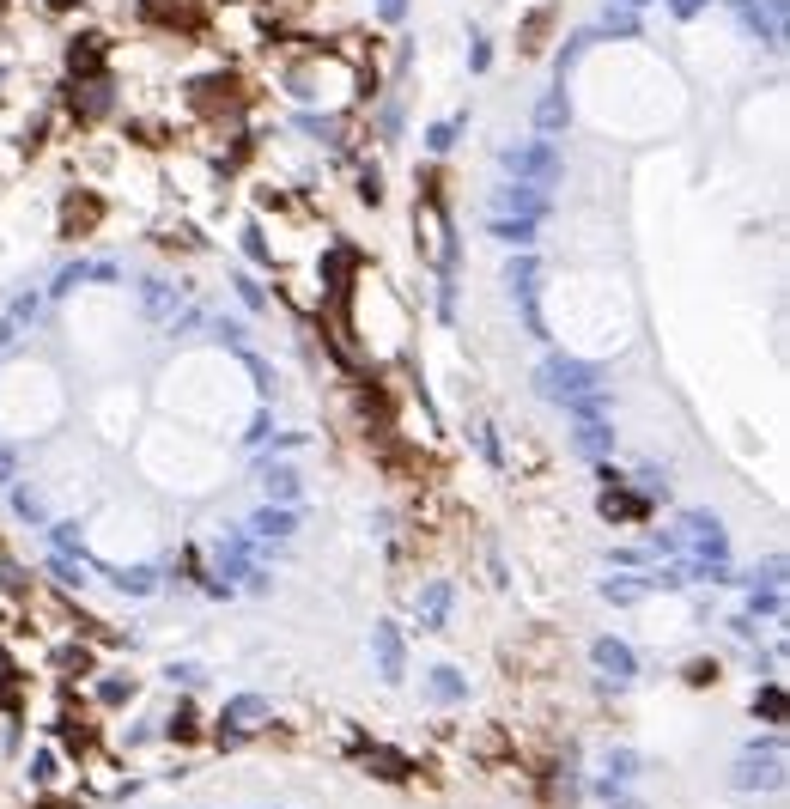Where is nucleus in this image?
Segmentation results:
<instances>
[{"mask_svg":"<svg viewBox=\"0 0 790 809\" xmlns=\"http://www.w3.org/2000/svg\"><path fill=\"white\" fill-rule=\"evenodd\" d=\"M195 676H201L195 664H171V670H165V682H195Z\"/></svg>","mask_w":790,"mask_h":809,"instance_id":"nucleus-34","label":"nucleus"},{"mask_svg":"<svg viewBox=\"0 0 790 809\" xmlns=\"http://www.w3.org/2000/svg\"><path fill=\"white\" fill-rule=\"evenodd\" d=\"M705 7V0H675V13H699Z\"/></svg>","mask_w":790,"mask_h":809,"instance_id":"nucleus-37","label":"nucleus"},{"mask_svg":"<svg viewBox=\"0 0 790 809\" xmlns=\"http://www.w3.org/2000/svg\"><path fill=\"white\" fill-rule=\"evenodd\" d=\"M596 591H602V603H614V609H639V603L651 597V578L614 572V578H602V584H596Z\"/></svg>","mask_w":790,"mask_h":809,"instance_id":"nucleus-12","label":"nucleus"},{"mask_svg":"<svg viewBox=\"0 0 790 809\" xmlns=\"http://www.w3.org/2000/svg\"><path fill=\"white\" fill-rule=\"evenodd\" d=\"M13 505H19V518H25V524H43V505H37V493L13 487Z\"/></svg>","mask_w":790,"mask_h":809,"instance_id":"nucleus-29","label":"nucleus"},{"mask_svg":"<svg viewBox=\"0 0 790 809\" xmlns=\"http://www.w3.org/2000/svg\"><path fill=\"white\" fill-rule=\"evenodd\" d=\"M67 61H73V73H98V61H104V37H73V43H67Z\"/></svg>","mask_w":790,"mask_h":809,"instance_id":"nucleus-19","label":"nucleus"},{"mask_svg":"<svg viewBox=\"0 0 790 809\" xmlns=\"http://www.w3.org/2000/svg\"><path fill=\"white\" fill-rule=\"evenodd\" d=\"M639 767H645V761L632 755V749H614V755H608V779H639Z\"/></svg>","mask_w":790,"mask_h":809,"instance_id":"nucleus-26","label":"nucleus"},{"mask_svg":"<svg viewBox=\"0 0 790 809\" xmlns=\"http://www.w3.org/2000/svg\"><path fill=\"white\" fill-rule=\"evenodd\" d=\"M426 694H432L438 706H456V700H468V682H462V676H456L450 664H438V670L426 676Z\"/></svg>","mask_w":790,"mask_h":809,"instance_id":"nucleus-17","label":"nucleus"},{"mask_svg":"<svg viewBox=\"0 0 790 809\" xmlns=\"http://www.w3.org/2000/svg\"><path fill=\"white\" fill-rule=\"evenodd\" d=\"M572 122V104H566V86H547L541 92V104H535V128H541V140H553Z\"/></svg>","mask_w":790,"mask_h":809,"instance_id":"nucleus-13","label":"nucleus"},{"mask_svg":"<svg viewBox=\"0 0 790 809\" xmlns=\"http://www.w3.org/2000/svg\"><path fill=\"white\" fill-rule=\"evenodd\" d=\"M0 481H19V457L13 451H0Z\"/></svg>","mask_w":790,"mask_h":809,"instance_id":"nucleus-35","label":"nucleus"},{"mask_svg":"<svg viewBox=\"0 0 790 809\" xmlns=\"http://www.w3.org/2000/svg\"><path fill=\"white\" fill-rule=\"evenodd\" d=\"M298 530V511L292 505H262L256 518H250V536L256 542H280V536H292Z\"/></svg>","mask_w":790,"mask_h":809,"instance_id":"nucleus-14","label":"nucleus"},{"mask_svg":"<svg viewBox=\"0 0 790 809\" xmlns=\"http://www.w3.org/2000/svg\"><path fill=\"white\" fill-rule=\"evenodd\" d=\"M43 7H49V13H73V7H79V0H43Z\"/></svg>","mask_w":790,"mask_h":809,"instance_id":"nucleus-36","label":"nucleus"},{"mask_svg":"<svg viewBox=\"0 0 790 809\" xmlns=\"http://www.w3.org/2000/svg\"><path fill=\"white\" fill-rule=\"evenodd\" d=\"M687 682H693V688H705V682H718V664H711V657H693V664H687Z\"/></svg>","mask_w":790,"mask_h":809,"instance_id":"nucleus-31","label":"nucleus"},{"mask_svg":"<svg viewBox=\"0 0 790 809\" xmlns=\"http://www.w3.org/2000/svg\"><path fill=\"white\" fill-rule=\"evenodd\" d=\"M535 384H541V396H553V402H578V396L602 390V372H596V365H584V359L553 353V359H541Z\"/></svg>","mask_w":790,"mask_h":809,"instance_id":"nucleus-2","label":"nucleus"},{"mask_svg":"<svg viewBox=\"0 0 790 809\" xmlns=\"http://www.w3.org/2000/svg\"><path fill=\"white\" fill-rule=\"evenodd\" d=\"M511 292L523 299V329H535V335H547V323H541V305H535V286H541V262L535 256H517L511 268Z\"/></svg>","mask_w":790,"mask_h":809,"instance_id":"nucleus-7","label":"nucleus"},{"mask_svg":"<svg viewBox=\"0 0 790 809\" xmlns=\"http://www.w3.org/2000/svg\"><path fill=\"white\" fill-rule=\"evenodd\" d=\"M371 645H377V676L383 682H402V664H408V657H402V633H395L389 621H377L371 627Z\"/></svg>","mask_w":790,"mask_h":809,"instance_id":"nucleus-11","label":"nucleus"},{"mask_svg":"<svg viewBox=\"0 0 790 809\" xmlns=\"http://www.w3.org/2000/svg\"><path fill=\"white\" fill-rule=\"evenodd\" d=\"M468 122L462 116H450V122H438V128H426V146H432V153H450V146H456V134H462Z\"/></svg>","mask_w":790,"mask_h":809,"instance_id":"nucleus-25","label":"nucleus"},{"mask_svg":"<svg viewBox=\"0 0 790 809\" xmlns=\"http://www.w3.org/2000/svg\"><path fill=\"white\" fill-rule=\"evenodd\" d=\"M128 694H134V682H128V676H110V682L98 688V700H104V706H122Z\"/></svg>","mask_w":790,"mask_h":809,"instance_id":"nucleus-27","label":"nucleus"},{"mask_svg":"<svg viewBox=\"0 0 790 809\" xmlns=\"http://www.w3.org/2000/svg\"><path fill=\"white\" fill-rule=\"evenodd\" d=\"M110 98H116L110 73H79L73 92H67V104H73V116H79V122H98V116L110 110Z\"/></svg>","mask_w":790,"mask_h":809,"instance_id":"nucleus-6","label":"nucleus"},{"mask_svg":"<svg viewBox=\"0 0 790 809\" xmlns=\"http://www.w3.org/2000/svg\"><path fill=\"white\" fill-rule=\"evenodd\" d=\"M590 664H596L608 682H620V688H626L632 676H639V651H632L626 639H596V645H590Z\"/></svg>","mask_w":790,"mask_h":809,"instance_id":"nucleus-8","label":"nucleus"},{"mask_svg":"<svg viewBox=\"0 0 790 809\" xmlns=\"http://www.w3.org/2000/svg\"><path fill=\"white\" fill-rule=\"evenodd\" d=\"M626 7H639V0H626Z\"/></svg>","mask_w":790,"mask_h":809,"instance_id":"nucleus-38","label":"nucleus"},{"mask_svg":"<svg viewBox=\"0 0 790 809\" xmlns=\"http://www.w3.org/2000/svg\"><path fill=\"white\" fill-rule=\"evenodd\" d=\"M55 761H61L55 749H37V755H31V779H37V785H49V779H55Z\"/></svg>","mask_w":790,"mask_h":809,"instance_id":"nucleus-28","label":"nucleus"},{"mask_svg":"<svg viewBox=\"0 0 790 809\" xmlns=\"http://www.w3.org/2000/svg\"><path fill=\"white\" fill-rule=\"evenodd\" d=\"M359 755H365V767L383 773V779H408V773H414L408 755H395V749H383V743H371V749H359Z\"/></svg>","mask_w":790,"mask_h":809,"instance_id":"nucleus-18","label":"nucleus"},{"mask_svg":"<svg viewBox=\"0 0 790 809\" xmlns=\"http://www.w3.org/2000/svg\"><path fill=\"white\" fill-rule=\"evenodd\" d=\"M268 718H274V706H268L262 694H237V700H225V712L213 718V743H219V749H237V743H250L256 730H268Z\"/></svg>","mask_w":790,"mask_h":809,"instance_id":"nucleus-3","label":"nucleus"},{"mask_svg":"<svg viewBox=\"0 0 790 809\" xmlns=\"http://www.w3.org/2000/svg\"><path fill=\"white\" fill-rule=\"evenodd\" d=\"M493 238H505V244H517V250H529V244H535V226H529V219H505V213H493Z\"/></svg>","mask_w":790,"mask_h":809,"instance_id":"nucleus-22","label":"nucleus"},{"mask_svg":"<svg viewBox=\"0 0 790 809\" xmlns=\"http://www.w3.org/2000/svg\"><path fill=\"white\" fill-rule=\"evenodd\" d=\"M262 487H268V499H298V469L274 463V469H262Z\"/></svg>","mask_w":790,"mask_h":809,"instance_id":"nucleus-23","label":"nucleus"},{"mask_svg":"<svg viewBox=\"0 0 790 809\" xmlns=\"http://www.w3.org/2000/svg\"><path fill=\"white\" fill-rule=\"evenodd\" d=\"M748 712H754V724H784V688H778V682H766V688L754 694V706H748Z\"/></svg>","mask_w":790,"mask_h":809,"instance_id":"nucleus-20","label":"nucleus"},{"mask_svg":"<svg viewBox=\"0 0 790 809\" xmlns=\"http://www.w3.org/2000/svg\"><path fill=\"white\" fill-rule=\"evenodd\" d=\"M602 518H608V524H645V518H651V493L608 487V493H602Z\"/></svg>","mask_w":790,"mask_h":809,"instance_id":"nucleus-9","label":"nucleus"},{"mask_svg":"<svg viewBox=\"0 0 790 809\" xmlns=\"http://www.w3.org/2000/svg\"><path fill=\"white\" fill-rule=\"evenodd\" d=\"M402 13H408V0H377V19H389V25H395Z\"/></svg>","mask_w":790,"mask_h":809,"instance_id":"nucleus-33","label":"nucleus"},{"mask_svg":"<svg viewBox=\"0 0 790 809\" xmlns=\"http://www.w3.org/2000/svg\"><path fill=\"white\" fill-rule=\"evenodd\" d=\"M499 165L511 171V183H529V189H553L566 177V159H560V146L553 140H523V146H505Z\"/></svg>","mask_w":790,"mask_h":809,"instance_id":"nucleus-1","label":"nucleus"},{"mask_svg":"<svg viewBox=\"0 0 790 809\" xmlns=\"http://www.w3.org/2000/svg\"><path fill=\"white\" fill-rule=\"evenodd\" d=\"M116 578V591H134V597H146V591H158V578L146 572V566H122V572H110Z\"/></svg>","mask_w":790,"mask_h":809,"instance_id":"nucleus-24","label":"nucleus"},{"mask_svg":"<svg viewBox=\"0 0 790 809\" xmlns=\"http://www.w3.org/2000/svg\"><path fill=\"white\" fill-rule=\"evenodd\" d=\"M547 189H529V183H493V213H505V219H547Z\"/></svg>","mask_w":790,"mask_h":809,"instance_id":"nucleus-5","label":"nucleus"},{"mask_svg":"<svg viewBox=\"0 0 790 809\" xmlns=\"http://www.w3.org/2000/svg\"><path fill=\"white\" fill-rule=\"evenodd\" d=\"M602 31L626 37V31H639V25H632V13H626V7H608V13H602Z\"/></svg>","mask_w":790,"mask_h":809,"instance_id":"nucleus-30","label":"nucleus"},{"mask_svg":"<svg viewBox=\"0 0 790 809\" xmlns=\"http://www.w3.org/2000/svg\"><path fill=\"white\" fill-rule=\"evenodd\" d=\"M165 737H171V743H195V737H201V718H195L189 700H177V712H171V724H165Z\"/></svg>","mask_w":790,"mask_h":809,"instance_id":"nucleus-21","label":"nucleus"},{"mask_svg":"<svg viewBox=\"0 0 790 809\" xmlns=\"http://www.w3.org/2000/svg\"><path fill=\"white\" fill-rule=\"evenodd\" d=\"M736 791H778L784 785V743L766 737V743H748L736 755V773H730Z\"/></svg>","mask_w":790,"mask_h":809,"instance_id":"nucleus-4","label":"nucleus"},{"mask_svg":"<svg viewBox=\"0 0 790 809\" xmlns=\"http://www.w3.org/2000/svg\"><path fill=\"white\" fill-rule=\"evenodd\" d=\"M104 207H98V195H67V207H61V238H79V232H92V219H98Z\"/></svg>","mask_w":790,"mask_h":809,"instance_id":"nucleus-16","label":"nucleus"},{"mask_svg":"<svg viewBox=\"0 0 790 809\" xmlns=\"http://www.w3.org/2000/svg\"><path fill=\"white\" fill-rule=\"evenodd\" d=\"M450 603H456V591H450L444 578H432V584H420V603H414V609H420L426 627H444V621H450Z\"/></svg>","mask_w":790,"mask_h":809,"instance_id":"nucleus-15","label":"nucleus"},{"mask_svg":"<svg viewBox=\"0 0 790 809\" xmlns=\"http://www.w3.org/2000/svg\"><path fill=\"white\" fill-rule=\"evenodd\" d=\"M578 426H572V438H578V451L590 457V463H602L608 451H614V426L602 420V414H572Z\"/></svg>","mask_w":790,"mask_h":809,"instance_id":"nucleus-10","label":"nucleus"},{"mask_svg":"<svg viewBox=\"0 0 790 809\" xmlns=\"http://www.w3.org/2000/svg\"><path fill=\"white\" fill-rule=\"evenodd\" d=\"M244 250H250V256H256V262H268V238H262V232H256V226H250V232H244Z\"/></svg>","mask_w":790,"mask_h":809,"instance_id":"nucleus-32","label":"nucleus"}]
</instances>
